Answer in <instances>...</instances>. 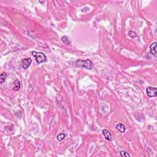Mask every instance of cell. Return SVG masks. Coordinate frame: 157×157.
Returning a JSON list of instances; mask_svg holds the SVG:
<instances>
[{"label":"cell","instance_id":"1","mask_svg":"<svg viewBox=\"0 0 157 157\" xmlns=\"http://www.w3.org/2000/svg\"><path fill=\"white\" fill-rule=\"evenodd\" d=\"M75 65L78 68H86V69H89V70L92 69L93 66L92 61L90 60H78L75 62Z\"/></svg>","mask_w":157,"mask_h":157},{"label":"cell","instance_id":"2","mask_svg":"<svg viewBox=\"0 0 157 157\" xmlns=\"http://www.w3.org/2000/svg\"><path fill=\"white\" fill-rule=\"evenodd\" d=\"M32 55L36 58V61L38 63L40 64L42 63H45L47 61V57L46 55L44 53L41 52H36V51H33Z\"/></svg>","mask_w":157,"mask_h":157},{"label":"cell","instance_id":"3","mask_svg":"<svg viewBox=\"0 0 157 157\" xmlns=\"http://www.w3.org/2000/svg\"><path fill=\"white\" fill-rule=\"evenodd\" d=\"M146 92L150 98L156 97L157 96V89L155 87H148L146 88Z\"/></svg>","mask_w":157,"mask_h":157},{"label":"cell","instance_id":"4","mask_svg":"<svg viewBox=\"0 0 157 157\" xmlns=\"http://www.w3.org/2000/svg\"><path fill=\"white\" fill-rule=\"evenodd\" d=\"M32 63V60L30 58H25L22 61V66L24 69H26L29 68Z\"/></svg>","mask_w":157,"mask_h":157},{"label":"cell","instance_id":"5","mask_svg":"<svg viewBox=\"0 0 157 157\" xmlns=\"http://www.w3.org/2000/svg\"><path fill=\"white\" fill-rule=\"evenodd\" d=\"M150 52L155 57H157V42H154L150 46Z\"/></svg>","mask_w":157,"mask_h":157},{"label":"cell","instance_id":"6","mask_svg":"<svg viewBox=\"0 0 157 157\" xmlns=\"http://www.w3.org/2000/svg\"><path fill=\"white\" fill-rule=\"evenodd\" d=\"M103 135H104V138H105V139H106V140H109V141H111L112 140L111 134L110 133V132H109L107 130H106V129H104V130H103Z\"/></svg>","mask_w":157,"mask_h":157},{"label":"cell","instance_id":"7","mask_svg":"<svg viewBox=\"0 0 157 157\" xmlns=\"http://www.w3.org/2000/svg\"><path fill=\"white\" fill-rule=\"evenodd\" d=\"M117 130H118L121 133H123L125 132V131H126V128H125V126L122 123H118L116 125V126Z\"/></svg>","mask_w":157,"mask_h":157},{"label":"cell","instance_id":"8","mask_svg":"<svg viewBox=\"0 0 157 157\" xmlns=\"http://www.w3.org/2000/svg\"><path fill=\"white\" fill-rule=\"evenodd\" d=\"M20 88V82L18 80H16L14 82V90L15 91H18V90Z\"/></svg>","mask_w":157,"mask_h":157},{"label":"cell","instance_id":"9","mask_svg":"<svg viewBox=\"0 0 157 157\" xmlns=\"http://www.w3.org/2000/svg\"><path fill=\"white\" fill-rule=\"evenodd\" d=\"M7 77V73H3L1 74L0 75V83L1 84H3L5 80Z\"/></svg>","mask_w":157,"mask_h":157},{"label":"cell","instance_id":"10","mask_svg":"<svg viewBox=\"0 0 157 157\" xmlns=\"http://www.w3.org/2000/svg\"><path fill=\"white\" fill-rule=\"evenodd\" d=\"M66 137V134L65 133H63V132H61L59 134H58L57 137V139L58 141H61V140H63Z\"/></svg>","mask_w":157,"mask_h":157},{"label":"cell","instance_id":"11","mask_svg":"<svg viewBox=\"0 0 157 157\" xmlns=\"http://www.w3.org/2000/svg\"><path fill=\"white\" fill-rule=\"evenodd\" d=\"M120 155L121 157H131V155L129 154L127 152H126V151H124V150L120 151Z\"/></svg>","mask_w":157,"mask_h":157},{"label":"cell","instance_id":"12","mask_svg":"<svg viewBox=\"0 0 157 157\" xmlns=\"http://www.w3.org/2000/svg\"><path fill=\"white\" fill-rule=\"evenodd\" d=\"M62 41L63 42L64 44H66V45H69V44H70V42H69V39H68V38H67V37L66 36H65L62 37Z\"/></svg>","mask_w":157,"mask_h":157},{"label":"cell","instance_id":"13","mask_svg":"<svg viewBox=\"0 0 157 157\" xmlns=\"http://www.w3.org/2000/svg\"><path fill=\"white\" fill-rule=\"evenodd\" d=\"M128 35H129V36H130L131 38H134L136 36V33L134 31H129V33H128Z\"/></svg>","mask_w":157,"mask_h":157}]
</instances>
